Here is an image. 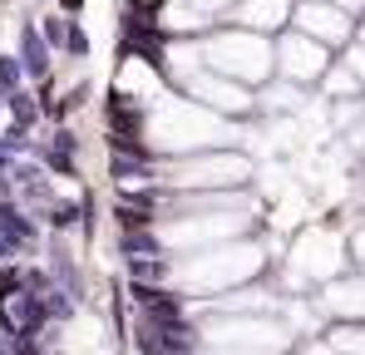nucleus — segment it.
<instances>
[{
    "instance_id": "423d86ee",
    "label": "nucleus",
    "mask_w": 365,
    "mask_h": 355,
    "mask_svg": "<svg viewBox=\"0 0 365 355\" xmlns=\"http://www.w3.org/2000/svg\"><path fill=\"white\" fill-rule=\"evenodd\" d=\"M79 5H84V0H60V10H64V15H79Z\"/></svg>"
},
{
    "instance_id": "39448f33",
    "label": "nucleus",
    "mask_w": 365,
    "mask_h": 355,
    "mask_svg": "<svg viewBox=\"0 0 365 355\" xmlns=\"http://www.w3.org/2000/svg\"><path fill=\"white\" fill-rule=\"evenodd\" d=\"M40 35H45V45H50V50H64V35H69V20H64L60 10H55V15H45V20H40Z\"/></svg>"
},
{
    "instance_id": "7ed1b4c3",
    "label": "nucleus",
    "mask_w": 365,
    "mask_h": 355,
    "mask_svg": "<svg viewBox=\"0 0 365 355\" xmlns=\"http://www.w3.org/2000/svg\"><path fill=\"white\" fill-rule=\"evenodd\" d=\"M79 212H84V202H50V207H45V222H50L55 232H64V227L79 222Z\"/></svg>"
},
{
    "instance_id": "f257e3e1",
    "label": "nucleus",
    "mask_w": 365,
    "mask_h": 355,
    "mask_svg": "<svg viewBox=\"0 0 365 355\" xmlns=\"http://www.w3.org/2000/svg\"><path fill=\"white\" fill-rule=\"evenodd\" d=\"M20 69H25V79H50V45L35 25L20 30Z\"/></svg>"
},
{
    "instance_id": "f03ea898",
    "label": "nucleus",
    "mask_w": 365,
    "mask_h": 355,
    "mask_svg": "<svg viewBox=\"0 0 365 355\" xmlns=\"http://www.w3.org/2000/svg\"><path fill=\"white\" fill-rule=\"evenodd\" d=\"M5 109H10V123H15V128H35V123H40V109H35L30 94H20V89L5 94Z\"/></svg>"
},
{
    "instance_id": "20e7f679",
    "label": "nucleus",
    "mask_w": 365,
    "mask_h": 355,
    "mask_svg": "<svg viewBox=\"0 0 365 355\" xmlns=\"http://www.w3.org/2000/svg\"><path fill=\"white\" fill-rule=\"evenodd\" d=\"M163 272H168V267L158 262V252H153V257H128V277H133V282H163Z\"/></svg>"
}]
</instances>
